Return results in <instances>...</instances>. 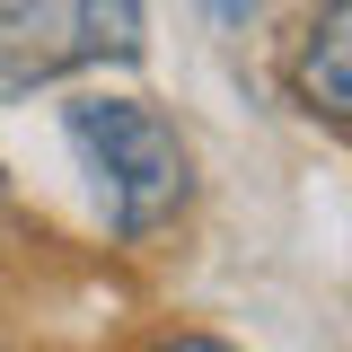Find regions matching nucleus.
<instances>
[{
  "instance_id": "1",
  "label": "nucleus",
  "mask_w": 352,
  "mask_h": 352,
  "mask_svg": "<svg viewBox=\"0 0 352 352\" xmlns=\"http://www.w3.org/2000/svg\"><path fill=\"white\" fill-rule=\"evenodd\" d=\"M62 132L88 159V176L106 185L124 238H150L185 203V141H176V124L159 106H141V97H71Z\"/></svg>"
},
{
  "instance_id": "2",
  "label": "nucleus",
  "mask_w": 352,
  "mask_h": 352,
  "mask_svg": "<svg viewBox=\"0 0 352 352\" xmlns=\"http://www.w3.org/2000/svg\"><path fill=\"white\" fill-rule=\"evenodd\" d=\"M71 18L53 0H0V97H27V88L62 80L71 71Z\"/></svg>"
},
{
  "instance_id": "3",
  "label": "nucleus",
  "mask_w": 352,
  "mask_h": 352,
  "mask_svg": "<svg viewBox=\"0 0 352 352\" xmlns=\"http://www.w3.org/2000/svg\"><path fill=\"white\" fill-rule=\"evenodd\" d=\"M300 88H308V106H326V115L352 124V0L317 9V27L300 44Z\"/></svg>"
},
{
  "instance_id": "4",
  "label": "nucleus",
  "mask_w": 352,
  "mask_h": 352,
  "mask_svg": "<svg viewBox=\"0 0 352 352\" xmlns=\"http://www.w3.org/2000/svg\"><path fill=\"white\" fill-rule=\"evenodd\" d=\"M71 44L97 53V62H141L150 18H141V0H80L71 9Z\"/></svg>"
},
{
  "instance_id": "5",
  "label": "nucleus",
  "mask_w": 352,
  "mask_h": 352,
  "mask_svg": "<svg viewBox=\"0 0 352 352\" xmlns=\"http://www.w3.org/2000/svg\"><path fill=\"white\" fill-rule=\"evenodd\" d=\"M159 352H229L220 335H176V344H159Z\"/></svg>"
}]
</instances>
